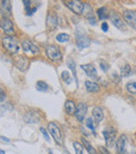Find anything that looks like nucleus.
I'll list each match as a JSON object with an SVG mask.
<instances>
[{"label":"nucleus","instance_id":"26","mask_svg":"<svg viewBox=\"0 0 136 154\" xmlns=\"http://www.w3.org/2000/svg\"><path fill=\"white\" fill-rule=\"evenodd\" d=\"M11 7H12V5H11V2L9 1H1V8L2 9H4V12H6V13H8V14H11V12H12V9H11Z\"/></svg>","mask_w":136,"mask_h":154},{"label":"nucleus","instance_id":"34","mask_svg":"<svg viewBox=\"0 0 136 154\" xmlns=\"http://www.w3.org/2000/svg\"><path fill=\"white\" fill-rule=\"evenodd\" d=\"M102 29H103V32H108V23L107 22H103L102 23Z\"/></svg>","mask_w":136,"mask_h":154},{"label":"nucleus","instance_id":"38","mask_svg":"<svg viewBox=\"0 0 136 154\" xmlns=\"http://www.w3.org/2000/svg\"><path fill=\"white\" fill-rule=\"evenodd\" d=\"M0 154H5V152H4L3 150H1V151H0Z\"/></svg>","mask_w":136,"mask_h":154},{"label":"nucleus","instance_id":"10","mask_svg":"<svg viewBox=\"0 0 136 154\" xmlns=\"http://www.w3.org/2000/svg\"><path fill=\"white\" fill-rule=\"evenodd\" d=\"M0 25H1V29H2V30L4 32V34H6L7 36H9L11 34L14 33V26H13V23H12V21H11L9 19H7V18H5V17H4V18L2 17Z\"/></svg>","mask_w":136,"mask_h":154},{"label":"nucleus","instance_id":"6","mask_svg":"<svg viewBox=\"0 0 136 154\" xmlns=\"http://www.w3.org/2000/svg\"><path fill=\"white\" fill-rule=\"evenodd\" d=\"M89 43H90V40L85 34L76 32V46L80 50L88 47Z\"/></svg>","mask_w":136,"mask_h":154},{"label":"nucleus","instance_id":"9","mask_svg":"<svg viewBox=\"0 0 136 154\" xmlns=\"http://www.w3.org/2000/svg\"><path fill=\"white\" fill-rule=\"evenodd\" d=\"M124 19L125 21L133 28L136 29V12L134 11H125L124 13Z\"/></svg>","mask_w":136,"mask_h":154},{"label":"nucleus","instance_id":"2","mask_svg":"<svg viewBox=\"0 0 136 154\" xmlns=\"http://www.w3.org/2000/svg\"><path fill=\"white\" fill-rule=\"evenodd\" d=\"M48 131L51 134V136L54 137L55 142L57 144L61 145L62 144V134H61V130L58 127V125L56 123H54V122L48 123Z\"/></svg>","mask_w":136,"mask_h":154},{"label":"nucleus","instance_id":"22","mask_svg":"<svg viewBox=\"0 0 136 154\" xmlns=\"http://www.w3.org/2000/svg\"><path fill=\"white\" fill-rule=\"evenodd\" d=\"M69 39H70L69 35L65 34V33H61V34L57 35V37H56V40H57L58 42H60V43H65V42H68V41H69Z\"/></svg>","mask_w":136,"mask_h":154},{"label":"nucleus","instance_id":"11","mask_svg":"<svg viewBox=\"0 0 136 154\" xmlns=\"http://www.w3.org/2000/svg\"><path fill=\"white\" fill-rule=\"evenodd\" d=\"M110 19H111L112 24H113L116 28H118V29H121V30H126V25H125V23L122 21V19L119 18L118 15H116V14L113 13V12H111V13H110Z\"/></svg>","mask_w":136,"mask_h":154},{"label":"nucleus","instance_id":"24","mask_svg":"<svg viewBox=\"0 0 136 154\" xmlns=\"http://www.w3.org/2000/svg\"><path fill=\"white\" fill-rule=\"evenodd\" d=\"M131 75V66L129 64H126L124 65L122 68H121V76L122 77H128Z\"/></svg>","mask_w":136,"mask_h":154},{"label":"nucleus","instance_id":"36","mask_svg":"<svg viewBox=\"0 0 136 154\" xmlns=\"http://www.w3.org/2000/svg\"><path fill=\"white\" fill-rule=\"evenodd\" d=\"M100 150L103 152V154H110L109 152H108V151H107V150H106V149H104L103 147H100Z\"/></svg>","mask_w":136,"mask_h":154},{"label":"nucleus","instance_id":"28","mask_svg":"<svg viewBox=\"0 0 136 154\" xmlns=\"http://www.w3.org/2000/svg\"><path fill=\"white\" fill-rule=\"evenodd\" d=\"M82 143L85 145V147H86V149H87V151H88L89 153H90V154H96L95 150H94V149L91 147V145H90V144H89V143H88V142H87L85 138H82Z\"/></svg>","mask_w":136,"mask_h":154},{"label":"nucleus","instance_id":"31","mask_svg":"<svg viewBox=\"0 0 136 154\" xmlns=\"http://www.w3.org/2000/svg\"><path fill=\"white\" fill-rule=\"evenodd\" d=\"M100 66H101V68H102V70L103 71H107L108 69H109V64H107V63H105V62H102V63H100Z\"/></svg>","mask_w":136,"mask_h":154},{"label":"nucleus","instance_id":"30","mask_svg":"<svg viewBox=\"0 0 136 154\" xmlns=\"http://www.w3.org/2000/svg\"><path fill=\"white\" fill-rule=\"evenodd\" d=\"M86 126L93 132V134H95V132H94V125H93V122H92L91 119H87L86 120Z\"/></svg>","mask_w":136,"mask_h":154},{"label":"nucleus","instance_id":"16","mask_svg":"<svg viewBox=\"0 0 136 154\" xmlns=\"http://www.w3.org/2000/svg\"><path fill=\"white\" fill-rule=\"evenodd\" d=\"M92 115H93L94 120H95L97 123L102 122L103 119H104V112H103V110H102L100 107H94V108H93V110H92Z\"/></svg>","mask_w":136,"mask_h":154},{"label":"nucleus","instance_id":"14","mask_svg":"<svg viewBox=\"0 0 136 154\" xmlns=\"http://www.w3.org/2000/svg\"><path fill=\"white\" fill-rule=\"evenodd\" d=\"M16 66H17L21 71H24V70L27 68V66H28V60H27L25 57H23V56L18 57L17 60H16Z\"/></svg>","mask_w":136,"mask_h":154},{"label":"nucleus","instance_id":"12","mask_svg":"<svg viewBox=\"0 0 136 154\" xmlns=\"http://www.w3.org/2000/svg\"><path fill=\"white\" fill-rule=\"evenodd\" d=\"M81 68L85 71V74L91 79H96L97 77V71L96 68L93 64H85V65H81Z\"/></svg>","mask_w":136,"mask_h":154},{"label":"nucleus","instance_id":"20","mask_svg":"<svg viewBox=\"0 0 136 154\" xmlns=\"http://www.w3.org/2000/svg\"><path fill=\"white\" fill-rule=\"evenodd\" d=\"M75 109H76V107H75V105L72 101H66L65 102V110H66L68 114H74Z\"/></svg>","mask_w":136,"mask_h":154},{"label":"nucleus","instance_id":"32","mask_svg":"<svg viewBox=\"0 0 136 154\" xmlns=\"http://www.w3.org/2000/svg\"><path fill=\"white\" fill-rule=\"evenodd\" d=\"M40 131L42 132V134L44 135V138L47 141V142H49V136H48V133L46 132V130L44 129V128H40Z\"/></svg>","mask_w":136,"mask_h":154},{"label":"nucleus","instance_id":"3","mask_svg":"<svg viewBox=\"0 0 136 154\" xmlns=\"http://www.w3.org/2000/svg\"><path fill=\"white\" fill-rule=\"evenodd\" d=\"M45 53H46V56L53 61H57V60L62 59V54L56 45H47L45 48Z\"/></svg>","mask_w":136,"mask_h":154},{"label":"nucleus","instance_id":"7","mask_svg":"<svg viewBox=\"0 0 136 154\" xmlns=\"http://www.w3.org/2000/svg\"><path fill=\"white\" fill-rule=\"evenodd\" d=\"M87 105L85 103H79L77 106H76V109H75V112H74V115L76 117V120L79 122H83L85 116H86V113H87Z\"/></svg>","mask_w":136,"mask_h":154},{"label":"nucleus","instance_id":"5","mask_svg":"<svg viewBox=\"0 0 136 154\" xmlns=\"http://www.w3.org/2000/svg\"><path fill=\"white\" fill-rule=\"evenodd\" d=\"M103 135L105 137V141H106V144L108 147H113L114 145V142H115V130L111 127H108L106 129L103 130Z\"/></svg>","mask_w":136,"mask_h":154},{"label":"nucleus","instance_id":"13","mask_svg":"<svg viewBox=\"0 0 136 154\" xmlns=\"http://www.w3.org/2000/svg\"><path fill=\"white\" fill-rule=\"evenodd\" d=\"M126 143H127V137L126 135L122 134L117 141H116V150L118 154H124L125 153V149H126Z\"/></svg>","mask_w":136,"mask_h":154},{"label":"nucleus","instance_id":"25","mask_svg":"<svg viewBox=\"0 0 136 154\" xmlns=\"http://www.w3.org/2000/svg\"><path fill=\"white\" fill-rule=\"evenodd\" d=\"M61 78H62V80H63L66 84H70L71 81H72V78H71V76H70V73L67 71V70H63V71H62Z\"/></svg>","mask_w":136,"mask_h":154},{"label":"nucleus","instance_id":"19","mask_svg":"<svg viewBox=\"0 0 136 154\" xmlns=\"http://www.w3.org/2000/svg\"><path fill=\"white\" fill-rule=\"evenodd\" d=\"M24 121L26 123H30V124H36V123H39V117L37 115H35L34 113L32 112H27L24 116Z\"/></svg>","mask_w":136,"mask_h":154},{"label":"nucleus","instance_id":"39","mask_svg":"<svg viewBox=\"0 0 136 154\" xmlns=\"http://www.w3.org/2000/svg\"><path fill=\"white\" fill-rule=\"evenodd\" d=\"M49 154H53V151H51V150H49Z\"/></svg>","mask_w":136,"mask_h":154},{"label":"nucleus","instance_id":"33","mask_svg":"<svg viewBox=\"0 0 136 154\" xmlns=\"http://www.w3.org/2000/svg\"><path fill=\"white\" fill-rule=\"evenodd\" d=\"M37 11V7H33V8H28V9H26V15L27 16H32L35 12Z\"/></svg>","mask_w":136,"mask_h":154},{"label":"nucleus","instance_id":"29","mask_svg":"<svg viewBox=\"0 0 136 154\" xmlns=\"http://www.w3.org/2000/svg\"><path fill=\"white\" fill-rule=\"evenodd\" d=\"M73 147H74V150H75V154H83V146L79 142H74Z\"/></svg>","mask_w":136,"mask_h":154},{"label":"nucleus","instance_id":"23","mask_svg":"<svg viewBox=\"0 0 136 154\" xmlns=\"http://www.w3.org/2000/svg\"><path fill=\"white\" fill-rule=\"evenodd\" d=\"M67 65L68 67L70 68V70H71V73H72V75H73V78H74V80H75V82H76V84H77V78H76V69H75V64H74V62L72 61V60H70V59H68L67 60Z\"/></svg>","mask_w":136,"mask_h":154},{"label":"nucleus","instance_id":"4","mask_svg":"<svg viewBox=\"0 0 136 154\" xmlns=\"http://www.w3.org/2000/svg\"><path fill=\"white\" fill-rule=\"evenodd\" d=\"M65 4H66V6H67L71 12H73V13L76 14V15H81V14H83L84 8H85V4H84L83 2H81V1H76V0L66 1Z\"/></svg>","mask_w":136,"mask_h":154},{"label":"nucleus","instance_id":"1","mask_svg":"<svg viewBox=\"0 0 136 154\" xmlns=\"http://www.w3.org/2000/svg\"><path fill=\"white\" fill-rule=\"evenodd\" d=\"M2 45L12 55L17 54L19 50V45H18L17 41L11 36H5L2 38Z\"/></svg>","mask_w":136,"mask_h":154},{"label":"nucleus","instance_id":"37","mask_svg":"<svg viewBox=\"0 0 136 154\" xmlns=\"http://www.w3.org/2000/svg\"><path fill=\"white\" fill-rule=\"evenodd\" d=\"M1 141H3V142H6V143H9V140H8L7 137H4V136H1Z\"/></svg>","mask_w":136,"mask_h":154},{"label":"nucleus","instance_id":"35","mask_svg":"<svg viewBox=\"0 0 136 154\" xmlns=\"http://www.w3.org/2000/svg\"><path fill=\"white\" fill-rule=\"evenodd\" d=\"M4 99H5V94H4V93H3V91L1 90V97H0V101H1V103H3Z\"/></svg>","mask_w":136,"mask_h":154},{"label":"nucleus","instance_id":"27","mask_svg":"<svg viewBox=\"0 0 136 154\" xmlns=\"http://www.w3.org/2000/svg\"><path fill=\"white\" fill-rule=\"evenodd\" d=\"M126 88H127V90H128L130 93L136 94V82H130V83H127Z\"/></svg>","mask_w":136,"mask_h":154},{"label":"nucleus","instance_id":"15","mask_svg":"<svg viewBox=\"0 0 136 154\" xmlns=\"http://www.w3.org/2000/svg\"><path fill=\"white\" fill-rule=\"evenodd\" d=\"M46 24L47 26L50 28V29H54L57 24H58V19H57V16L55 14H48L47 16V19H46Z\"/></svg>","mask_w":136,"mask_h":154},{"label":"nucleus","instance_id":"17","mask_svg":"<svg viewBox=\"0 0 136 154\" xmlns=\"http://www.w3.org/2000/svg\"><path fill=\"white\" fill-rule=\"evenodd\" d=\"M96 14H97V16H98V18H100L101 20H105V19H107V18L110 17V14L108 13L107 7H105V6L100 7V8L96 11Z\"/></svg>","mask_w":136,"mask_h":154},{"label":"nucleus","instance_id":"8","mask_svg":"<svg viewBox=\"0 0 136 154\" xmlns=\"http://www.w3.org/2000/svg\"><path fill=\"white\" fill-rule=\"evenodd\" d=\"M21 45H22V48H23V50H24L25 53H29V54H32V55H36V54L39 53L38 46H36V45H35L33 42H30L29 40H23L22 43H21Z\"/></svg>","mask_w":136,"mask_h":154},{"label":"nucleus","instance_id":"21","mask_svg":"<svg viewBox=\"0 0 136 154\" xmlns=\"http://www.w3.org/2000/svg\"><path fill=\"white\" fill-rule=\"evenodd\" d=\"M36 87H37V90H38V91H41V92H46V91L48 90V85H47L45 82H43V81L37 82Z\"/></svg>","mask_w":136,"mask_h":154},{"label":"nucleus","instance_id":"18","mask_svg":"<svg viewBox=\"0 0 136 154\" xmlns=\"http://www.w3.org/2000/svg\"><path fill=\"white\" fill-rule=\"evenodd\" d=\"M85 87H86V90L89 92H97L98 91V85L94 82H91V81H86Z\"/></svg>","mask_w":136,"mask_h":154}]
</instances>
